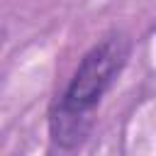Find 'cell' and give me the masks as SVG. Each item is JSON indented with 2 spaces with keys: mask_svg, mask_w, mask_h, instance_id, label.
<instances>
[{
  "mask_svg": "<svg viewBox=\"0 0 156 156\" xmlns=\"http://www.w3.org/2000/svg\"><path fill=\"white\" fill-rule=\"evenodd\" d=\"M129 56L132 37L119 29L105 34L83 54L66 88L49 110V134L58 149L68 151L88 139L93 129V115L122 76Z\"/></svg>",
  "mask_w": 156,
  "mask_h": 156,
  "instance_id": "6da1fadb",
  "label": "cell"
}]
</instances>
